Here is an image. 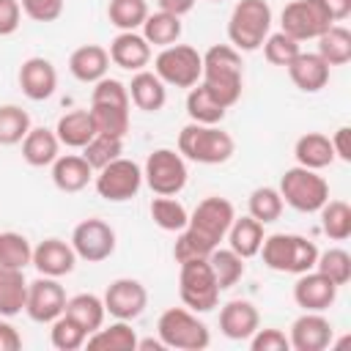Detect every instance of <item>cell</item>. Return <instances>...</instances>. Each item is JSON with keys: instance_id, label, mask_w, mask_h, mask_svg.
I'll use <instances>...</instances> for the list:
<instances>
[{"instance_id": "6da1fadb", "label": "cell", "mask_w": 351, "mask_h": 351, "mask_svg": "<svg viewBox=\"0 0 351 351\" xmlns=\"http://www.w3.org/2000/svg\"><path fill=\"white\" fill-rule=\"evenodd\" d=\"M233 217L236 211L228 197H219V195L203 197L189 214L186 228L178 230V239L173 244V258L178 263L189 258H208V252L217 250L219 241L228 236Z\"/></svg>"}, {"instance_id": "7a4b0ae2", "label": "cell", "mask_w": 351, "mask_h": 351, "mask_svg": "<svg viewBox=\"0 0 351 351\" xmlns=\"http://www.w3.org/2000/svg\"><path fill=\"white\" fill-rule=\"evenodd\" d=\"M200 85H206V90L222 107H233L241 99V88H244L241 52L233 49L230 44H214L211 49H206Z\"/></svg>"}, {"instance_id": "3957f363", "label": "cell", "mask_w": 351, "mask_h": 351, "mask_svg": "<svg viewBox=\"0 0 351 351\" xmlns=\"http://www.w3.org/2000/svg\"><path fill=\"white\" fill-rule=\"evenodd\" d=\"M236 143L228 132L208 123H195L189 121L181 132H178V154L189 162L197 165H222L233 156Z\"/></svg>"}, {"instance_id": "277c9868", "label": "cell", "mask_w": 351, "mask_h": 351, "mask_svg": "<svg viewBox=\"0 0 351 351\" xmlns=\"http://www.w3.org/2000/svg\"><path fill=\"white\" fill-rule=\"evenodd\" d=\"M258 255H263V263L271 271H282V274H304L310 269H315V258H318V247L296 233H274L266 236Z\"/></svg>"}, {"instance_id": "5b68a950", "label": "cell", "mask_w": 351, "mask_h": 351, "mask_svg": "<svg viewBox=\"0 0 351 351\" xmlns=\"http://www.w3.org/2000/svg\"><path fill=\"white\" fill-rule=\"evenodd\" d=\"M271 33V5L266 0H239L228 19V41L239 52H255Z\"/></svg>"}, {"instance_id": "8992f818", "label": "cell", "mask_w": 351, "mask_h": 351, "mask_svg": "<svg viewBox=\"0 0 351 351\" xmlns=\"http://www.w3.org/2000/svg\"><path fill=\"white\" fill-rule=\"evenodd\" d=\"M159 340L176 351H203L211 343L208 326L189 307H167L156 321Z\"/></svg>"}, {"instance_id": "52a82bcc", "label": "cell", "mask_w": 351, "mask_h": 351, "mask_svg": "<svg viewBox=\"0 0 351 351\" xmlns=\"http://www.w3.org/2000/svg\"><path fill=\"white\" fill-rule=\"evenodd\" d=\"M282 203H288L291 208L302 211V214H313L318 211L326 200H329V184L324 176H318V170L310 167H288L280 176V186H277Z\"/></svg>"}, {"instance_id": "ba28073f", "label": "cell", "mask_w": 351, "mask_h": 351, "mask_svg": "<svg viewBox=\"0 0 351 351\" xmlns=\"http://www.w3.org/2000/svg\"><path fill=\"white\" fill-rule=\"evenodd\" d=\"M178 296L184 307L192 313H208L219 302V285L208 266V258H189L181 261L178 271Z\"/></svg>"}, {"instance_id": "9c48e42d", "label": "cell", "mask_w": 351, "mask_h": 351, "mask_svg": "<svg viewBox=\"0 0 351 351\" xmlns=\"http://www.w3.org/2000/svg\"><path fill=\"white\" fill-rule=\"evenodd\" d=\"M154 74L173 88H192L200 82L203 74V55L189 44H170L162 47L154 58Z\"/></svg>"}, {"instance_id": "30bf717a", "label": "cell", "mask_w": 351, "mask_h": 351, "mask_svg": "<svg viewBox=\"0 0 351 351\" xmlns=\"http://www.w3.org/2000/svg\"><path fill=\"white\" fill-rule=\"evenodd\" d=\"M93 186H96L99 197H104L107 203H126V200L137 197V192L143 186V167L132 159L118 156L110 165H104L101 170H96Z\"/></svg>"}, {"instance_id": "8fae6325", "label": "cell", "mask_w": 351, "mask_h": 351, "mask_svg": "<svg viewBox=\"0 0 351 351\" xmlns=\"http://www.w3.org/2000/svg\"><path fill=\"white\" fill-rule=\"evenodd\" d=\"M143 181L154 195H178L186 186V162L173 148H156L148 154Z\"/></svg>"}, {"instance_id": "7c38bea8", "label": "cell", "mask_w": 351, "mask_h": 351, "mask_svg": "<svg viewBox=\"0 0 351 351\" xmlns=\"http://www.w3.org/2000/svg\"><path fill=\"white\" fill-rule=\"evenodd\" d=\"M280 25H282L280 30L285 36H291L293 41L302 44V41L318 38L335 22L321 0H291L280 14Z\"/></svg>"}, {"instance_id": "4fadbf2b", "label": "cell", "mask_w": 351, "mask_h": 351, "mask_svg": "<svg viewBox=\"0 0 351 351\" xmlns=\"http://www.w3.org/2000/svg\"><path fill=\"white\" fill-rule=\"evenodd\" d=\"M71 247L80 261L88 263H101L115 252V230L104 219H82L71 230Z\"/></svg>"}, {"instance_id": "5bb4252c", "label": "cell", "mask_w": 351, "mask_h": 351, "mask_svg": "<svg viewBox=\"0 0 351 351\" xmlns=\"http://www.w3.org/2000/svg\"><path fill=\"white\" fill-rule=\"evenodd\" d=\"M66 291L58 282V277H38L27 282V299H25V313L36 324H52L63 310H66Z\"/></svg>"}, {"instance_id": "9a60e30c", "label": "cell", "mask_w": 351, "mask_h": 351, "mask_svg": "<svg viewBox=\"0 0 351 351\" xmlns=\"http://www.w3.org/2000/svg\"><path fill=\"white\" fill-rule=\"evenodd\" d=\"M104 302V310L118 318V321H134L137 315H143L145 304H148V291L140 280H132V277H121V280H112L101 296Z\"/></svg>"}, {"instance_id": "2e32d148", "label": "cell", "mask_w": 351, "mask_h": 351, "mask_svg": "<svg viewBox=\"0 0 351 351\" xmlns=\"http://www.w3.org/2000/svg\"><path fill=\"white\" fill-rule=\"evenodd\" d=\"M337 299V285L324 277L321 271L310 269L304 274H296V282H293V302L307 310V313H324L335 304Z\"/></svg>"}, {"instance_id": "e0dca14e", "label": "cell", "mask_w": 351, "mask_h": 351, "mask_svg": "<svg viewBox=\"0 0 351 351\" xmlns=\"http://www.w3.org/2000/svg\"><path fill=\"white\" fill-rule=\"evenodd\" d=\"M332 324L329 318H324L321 313H302L293 324H291V335L288 343L293 351H324L332 346Z\"/></svg>"}, {"instance_id": "ac0fdd59", "label": "cell", "mask_w": 351, "mask_h": 351, "mask_svg": "<svg viewBox=\"0 0 351 351\" xmlns=\"http://www.w3.org/2000/svg\"><path fill=\"white\" fill-rule=\"evenodd\" d=\"M33 266L44 277H66L77 266V252L71 241L63 239H44L38 247H33Z\"/></svg>"}, {"instance_id": "d6986e66", "label": "cell", "mask_w": 351, "mask_h": 351, "mask_svg": "<svg viewBox=\"0 0 351 351\" xmlns=\"http://www.w3.org/2000/svg\"><path fill=\"white\" fill-rule=\"evenodd\" d=\"M19 88L30 101H44L58 88V71L47 58H27L19 66Z\"/></svg>"}, {"instance_id": "ffe728a7", "label": "cell", "mask_w": 351, "mask_h": 351, "mask_svg": "<svg viewBox=\"0 0 351 351\" xmlns=\"http://www.w3.org/2000/svg\"><path fill=\"white\" fill-rule=\"evenodd\" d=\"M110 60L126 71H143L151 63V44L137 30H121L110 41Z\"/></svg>"}, {"instance_id": "44dd1931", "label": "cell", "mask_w": 351, "mask_h": 351, "mask_svg": "<svg viewBox=\"0 0 351 351\" xmlns=\"http://www.w3.org/2000/svg\"><path fill=\"white\" fill-rule=\"evenodd\" d=\"M261 326L258 307L247 299H230L219 310V332L228 340H250L252 332Z\"/></svg>"}, {"instance_id": "7402d4cb", "label": "cell", "mask_w": 351, "mask_h": 351, "mask_svg": "<svg viewBox=\"0 0 351 351\" xmlns=\"http://www.w3.org/2000/svg\"><path fill=\"white\" fill-rule=\"evenodd\" d=\"M288 77L291 82L302 90V93H318L321 88H326L329 82V63L318 55V52H299L288 66Z\"/></svg>"}, {"instance_id": "603a6c76", "label": "cell", "mask_w": 351, "mask_h": 351, "mask_svg": "<svg viewBox=\"0 0 351 351\" xmlns=\"http://www.w3.org/2000/svg\"><path fill=\"white\" fill-rule=\"evenodd\" d=\"M90 181H93V167L85 162L82 154H66L52 162V184L60 192H66V195L82 192Z\"/></svg>"}, {"instance_id": "cb8c5ba5", "label": "cell", "mask_w": 351, "mask_h": 351, "mask_svg": "<svg viewBox=\"0 0 351 351\" xmlns=\"http://www.w3.org/2000/svg\"><path fill=\"white\" fill-rule=\"evenodd\" d=\"M107 69H110V52L99 44H82L69 58V71L74 74V80L88 85L107 77Z\"/></svg>"}, {"instance_id": "d4e9b609", "label": "cell", "mask_w": 351, "mask_h": 351, "mask_svg": "<svg viewBox=\"0 0 351 351\" xmlns=\"http://www.w3.org/2000/svg\"><path fill=\"white\" fill-rule=\"evenodd\" d=\"M126 90H129V101L137 107V110H143V112H156V110H162L165 107V101H167V88H165V82L154 74V71H134V77H132V82L126 85Z\"/></svg>"}, {"instance_id": "484cf974", "label": "cell", "mask_w": 351, "mask_h": 351, "mask_svg": "<svg viewBox=\"0 0 351 351\" xmlns=\"http://www.w3.org/2000/svg\"><path fill=\"white\" fill-rule=\"evenodd\" d=\"M60 140L55 134V129L47 126H30V132L22 140V159L30 167H47L52 165L60 154Z\"/></svg>"}, {"instance_id": "4316f807", "label": "cell", "mask_w": 351, "mask_h": 351, "mask_svg": "<svg viewBox=\"0 0 351 351\" xmlns=\"http://www.w3.org/2000/svg\"><path fill=\"white\" fill-rule=\"evenodd\" d=\"M55 134L60 140V145L66 148H85L93 134H96V126H93V118L88 110H71L66 115H60L58 126H55Z\"/></svg>"}, {"instance_id": "83f0119b", "label": "cell", "mask_w": 351, "mask_h": 351, "mask_svg": "<svg viewBox=\"0 0 351 351\" xmlns=\"http://www.w3.org/2000/svg\"><path fill=\"white\" fill-rule=\"evenodd\" d=\"M293 156H296V165L302 167H310V170H324L335 162V151H332V143L326 134L321 132H307L296 140L293 145Z\"/></svg>"}, {"instance_id": "f1b7e54d", "label": "cell", "mask_w": 351, "mask_h": 351, "mask_svg": "<svg viewBox=\"0 0 351 351\" xmlns=\"http://www.w3.org/2000/svg\"><path fill=\"white\" fill-rule=\"evenodd\" d=\"M263 225L258 219H252L250 214L247 217H233L230 228H228V244L236 255H241L244 261L247 258H255L261 244H263Z\"/></svg>"}, {"instance_id": "f546056e", "label": "cell", "mask_w": 351, "mask_h": 351, "mask_svg": "<svg viewBox=\"0 0 351 351\" xmlns=\"http://www.w3.org/2000/svg\"><path fill=\"white\" fill-rule=\"evenodd\" d=\"M27 280L22 269L0 266V318H14L25 310Z\"/></svg>"}, {"instance_id": "4dcf8cb0", "label": "cell", "mask_w": 351, "mask_h": 351, "mask_svg": "<svg viewBox=\"0 0 351 351\" xmlns=\"http://www.w3.org/2000/svg\"><path fill=\"white\" fill-rule=\"evenodd\" d=\"M137 332L129 326V321H118L110 326H99L96 332L88 335L85 346L88 348H101V351H137Z\"/></svg>"}, {"instance_id": "1f68e13d", "label": "cell", "mask_w": 351, "mask_h": 351, "mask_svg": "<svg viewBox=\"0 0 351 351\" xmlns=\"http://www.w3.org/2000/svg\"><path fill=\"white\" fill-rule=\"evenodd\" d=\"M181 16L176 14H167V11H156V14H148L145 22H143V38L151 44V47H170V44H178L181 38Z\"/></svg>"}, {"instance_id": "d6a6232c", "label": "cell", "mask_w": 351, "mask_h": 351, "mask_svg": "<svg viewBox=\"0 0 351 351\" xmlns=\"http://www.w3.org/2000/svg\"><path fill=\"white\" fill-rule=\"evenodd\" d=\"M225 112H228V107H222V104L206 90V85L197 82V85L189 88V93H186V115H189V121L217 126V123H222Z\"/></svg>"}, {"instance_id": "836d02e7", "label": "cell", "mask_w": 351, "mask_h": 351, "mask_svg": "<svg viewBox=\"0 0 351 351\" xmlns=\"http://www.w3.org/2000/svg\"><path fill=\"white\" fill-rule=\"evenodd\" d=\"M63 313L71 315L88 335L96 332V329L104 324V315H107L104 302H101V296H96V293H77V296L66 299V310H63Z\"/></svg>"}, {"instance_id": "e575fe53", "label": "cell", "mask_w": 351, "mask_h": 351, "mask_svg": "<svg viewBox=\"0 0 351 351\" xmlns=\"http://www.w3.org/2000/svg\"><path fill=\"white\" fill-rule=\"evenodd\" d=\"M315 41H318V55L329 66H346L351 60V33H348V27L332 25Z\"/></svg>"}, {"instance_id": "d590c367", "label": "cell", "mask_w": 351, "mask_h": 351, "mask_svg": "<svg viewBox=\"0 0 351 351\" xmlns=\"http://www.w3.org/2000/svg\"><path fill=\"white\" fill-rule=\"evenodd\" d=\"M151 219H154L156 228L170 230V233H178V230L186 228L189 211L184 208V203L176 200V195H156L151 200Z\"/></svg>"}, {"instance_id": "8d00e7d4", "label": "cell", "mask_w": 351, "mask_h": 351, "mask_svg": "<svg viewBox=\"0 0 351 351\" xmlns=\"http://www.w3.org/2000/svg\"><path fill=\"white\" fill-rule=\"evenodd\" d=\"M208 266H211V271H214V277H217L219 291L233 288V285L244 277V258L236 255L230 247H228V250H222V247L211 250V252H208Z\"/></svg>"}, {"instance_id": "74e56055", "label": "cell", "mask_w": 351, "mask_h": 351, "mask_svg": "<svg viewBox=\"0 0 351 351\" xmlns=\"http://www.w3.org/2000/svg\"><path fill=\"white\" fill-rule=\"evenodd\" d=\"M90 118L96 126V134H110V137H126L129 132V107L118 104H90Z\"/></svg>"}, {"instance_id": "f35d334b", "label": "cell", "mask_w": 351, "mask_h": 351, "mask_svg": "<svg viewBox=\"0 0 351 351\" xmlns=\"http://www.w3.org/2000/svg\"><path fill=\"white\" fill-rule=\"evenodd\" d=\"M321 230L332 241H346L351 236V206L346 200H326L321 208Z\"/></svg>"}, {"instance_id": "ab89813d", "label": "cell", "mask_w": 351, "mask_h": 351, "mask_svg": "<svg viewBox=\"0 0 351 351\" xmlns=\"http://www.w3.org/2000/svg\"><path fill=\"white\" fill-rule=\"evenodd\" d=\"M247 208H250V217L258 219L261 225H269V222H277L285 203L280 197V192L274 186H258L250 192V200H247Z\"/></svg>"}, {"instance_id": "60d3db41", "label": "cell", "mask_w": 351, "mask_h": 351, "mask_svg": "<svg viewBox=\"0 0 351 351\" xmlns=\"http://www.w3.org/2000/svg\"><path fill=\"white\" fill-rule=\"evenodd\" d=\"M148 14L151 11H148L145 0H110V5H107V19L118 30H137V27H143Z\"/></svg>"}, {"instance_id": "b9f144b4", "label": "cell", "mask_w": 351, "mask_h": 351, "mask_svg": "<svg viewBox=\"0 0 351 351\" xmlns=\"http://www.w3.org/2000/svg\"><path fill=\"white\" fill-rule=\"evenodd\" d=\"M33 263V247L30 241L16 233V230H5L0 233V266H8V269H22Z\"/></svg>"}, {"instance_id": "7bdbcfd3", "label": "cell", "mask_w": 351, "mask_h": 351, "mask_svg": "<svg viewBox=\"0 0 351 351\" xmlns=\"http://www.w3.org/2000/svg\"><path fill=\"white\" fill-rule=\"evenodd\" d=\"M30 132V115L19 104H0V145H16Z\"/></svg>"}, {"instance_id": "ee69618b", "label": "cell", "mask_w": 351, "mask_h": 351, "mask_svg": "<svg viewBox=\"0 0 351 351\" xmlns=\"http://www.w3.org/2000/svg\"><path fill=\"white\" fill-rule=\"evenodd\" d=\"M85 340H88V332H85L71 315L60 313V315L52 321V329H49V343H52V348H58V351H77V348L85 346Z\"/></svg>"}, {"instance_id": "f6af8a7d", "label": "cell", "mask_w": 351, "mask_h": 351, "mask_svg": "<svg viewBox=\"0 0 351 351\" xmlns=\"http://www.w3.org/2000/svg\"><path fill=\"white\" fill-rule=\"evenodd\" d=\"M123 154V140L121 137H110V134H93V140L82 148L85 162L96 170H101L104 165H110L112 159H118Z\"/></svg>"}, {"instance_id": "bcb514c9", "label": "cell", "mask_w": 351, "mask_h": 351, "mask_svg": "<svg viewBox=\"0 0 351 351\" xmlns=\"http://www.w3.org/2000/svg\"><path fill=\"white\" fill-rule=\"evenodd\" d=\"M315 271H321L324 277H329L340 288V285H346L351 280V255L346 250H340V247H332L326 252H318Z\"/></svg>"}, {"instance_id": "7dc6e473", "label": "cell", "mask_w": 351, "mask_h": 351, "mask_svg": "<svg viewBox=\"0 0 351 351\" xmlns=\"http://www.w3.org/2000/svg\"><path fill=\"white\" fill-rule=\"evenodd\" d=\"M261 47H263V58H266L271 66H288V63L302 52V49H299V41H293V38L285 36L282 30L269 33Z\"/></svg>"}, {"instance_id": "c3c4849f", "label": "cell", "mask_w": 351, "mask_h": 351, "mask_svg": "<svg viewBox=\"0 0 351 351\" xmlns=\"http://www.w3.org/2000/svg\"><path fill=\"white\" fill-rule=\"evenodd\" d=\"M19 5L33 22H55L63 14V0H19Z\"/></svg>"}, {"instance_id": "681fc988", "label": "cell", "mask_w": 351, "mask_h": 351, "mask_svg": "<svg viewBox=\"0 0 351 351\" xmlns=\"http://www.w3.org/2000/svg\"><path fill=\"white\" fill-rule=\"evenodd\" d=\"M250 348L252 351H288L291 348V343H288V337H285V332H280V329H255L252 332V337H250Z\"/></svg>"}, {"instance_id": "f907efd6", "label": "cell", "mask_w": 351, "mask_h": 351, "mask_svg": "<svg viewBox=\"0 0 351 351\" xmlns=\"http://www.w3.org/2000/svg\"><path fill=\"white\" fill-rule=\"evenodd\" d=\"M22 25V5L19 0H0V36L16 33Z\"/></svg>"}, {"instance_id": "816d5d0a", "label": "cell", "mask_w": 351, "mask_h": 351, "mask_svg": "<svg viewBox=\"0 0 351 351\" xmlns=\"http://www.w3.org/2000/svg\"><path fill=\"white\" fill-rule=\"evenodd\" d=\"M332 151H335V159H343V162H351V129L348 126H340L332 137Z\"/></svg>"}, {"instance_id": "f5cc1de1", "label": "cell", "mask_w": 351, "mask_h": 351, "mask_svg": "<svg viewBox=\"0 0 351 351\" xmlns=\"http://www.w3.org/2000/svg\"><path fill=\"white\" fill-rule=\"evenodd\" d=\"M19 348H22L19 332H16L8 321L0 318V351H19Z\"/></svg>"}, {"instance_id": "db71d44e", "label": "cell", "mask_w": 351, "mask_h": 351, "mask_svg": "<svg viewBox=\"0 0 351 351\" xmlns=\"http://www.w3.org/2000/svg\"><path fill=\"white\" fill-rule=\"evenodd\" d=\"M159 11H167V14H176V16H184L195 8V0H156Z\"/></svg>"}, {"instance_id": "11a10c76", "label": "cell", "mask_w": 351, "mask_h": 351, "mask_svg": "<svg viewBox=\"0 0 351 351\" xmlns=\"http://www.w3.org/2000/svg\"><path fill=\"white\" fill-rule=\"evenodd\" d=\"M321 3L329 11L332 22H340V19H346L351 14V0H321Z\"/></svg>"}, {"instance_id": "9f6ffc18", "label": "cell", "mask_w": 351, "mask_h": 351, "mask_svg": "<svg viewBox=\"0 0 351 351\" xmlns=\"http://www.w3.org/2000/svg\"><path fill=\"white\" fill-rule=\"evenodd\" d=\"M137 348L140 351H151V348L154 351H165V343L162 340H137Z\"/></svg>"}, {"instance_id": "6f0895ef", "label": "cell", "mask_w": 351, "mask_h": 351, "mask_svg": "<svg viewBox=\"0 0 351 351\" xmlns=\"http://www.w3.org/2000/svg\"><path fill=\"white\" fill-rule=\"evenodd\" d=\"M214 3H219V0H214Z\"/></svg>"}]
</instances>
